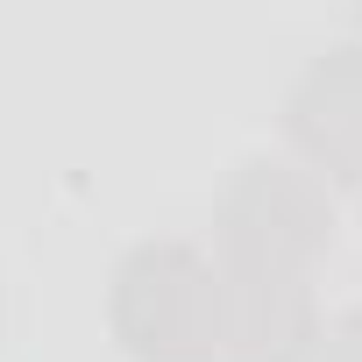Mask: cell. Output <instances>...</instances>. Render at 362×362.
Here are the masks:
<instances>
[{"instance_id":"obj_1","label":"cell","mask_w":362,"mask_h":362,"mask_svg":"<svg viewBox=\"0 0 362 362\" xmlns=\"http://www.w3.org/2000/svg\"><path fill=\"white\" fill-rule=\"evenodd\" d=\"M114 341L135 362H214L221 270L192 242H142L114 270Z\"/></svg>"},{"instance_id":"obj_2","label":"cell","mask_w":362,"mask_h":362,"mask_svg":"<svg viewBox=\"0 0 362 362\" xmlns=\"http://www.w3.org/2000/svg\"><path fill=\"white\" fill-rule=\"evenodd\" d=\"M214 235H221V270L305 277L334 242V206L313 170L277 163V156H249L214 206Z\"/></svg>"},{"instance_id":"obj_3","label":"cell","mask_w":362,"mask_h":362,"mask_svg":"<svg viewBox=\"0 0 362 362\" xmlns=\"http://www.w3.org/2000/svg\"><path fill=\"white\" fill-rule=\"evenodd\" d=\"M313 341H320V313L305 277L221 270L214 362H313Z\"/></svg>"},{"instance_id":"obj_4","label":"cell","mask_w":362,"mask_h":362,"mask_svg":"<svg viewBox=\"0 0 362 362\" xmlns=\"http://www.w3.org/2000/svg\"><path fill=\"white\" fill-rule=\"evenodd\" d=\"M284 128L313 170L362 185V43H334L298 71L284 100Z\"/></svg>"},{"instance_id":"obj_5","label":"cell","mask_w":362,"mask_h":362,"mask_svg":"<svg viewBox=\"0 0 362 362\" xmlns=\"http://www.w3.org/2000/svg\"><path fill=\"white\" fill-rule=\"evenodd\" d=\"M313 362H362V305H355V313H341L334 327H320Z\"/></svg>"}]
</instances>
